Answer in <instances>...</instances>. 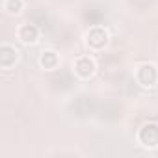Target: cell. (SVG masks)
<instances>
[{
    "label": "cell",
    "instance_id": "cell-1",
    "mask_svg": "<svg viewBox=\"0 0 158 158\" xmlns=\"http://www.w3.org/2000/svg\"><path fill=\"white\" fill-rule=\"evenodd\" d=\"M73 110L78 114V115H88L93 112V102L89 97H80V99H76V102L73 104Z\"/></svg>",
    "mask_w": 158,
    "mask_h": 158
},
{
    "label": "cell",
    "instance_id": "cell-2",
    "mask_svg": "<svg viewBox=\"0 0 158 158\" xmlns=\"http://www.w3.org/2000/svg\"><path fill=\"white\" fill-rule=\"evenodd\" d=\"M132 2L138 6V8H147L151 4V0H132Z\"/></svg>",
    "mask_w": 158,
    "mask_h": 158
}]
</instances>
